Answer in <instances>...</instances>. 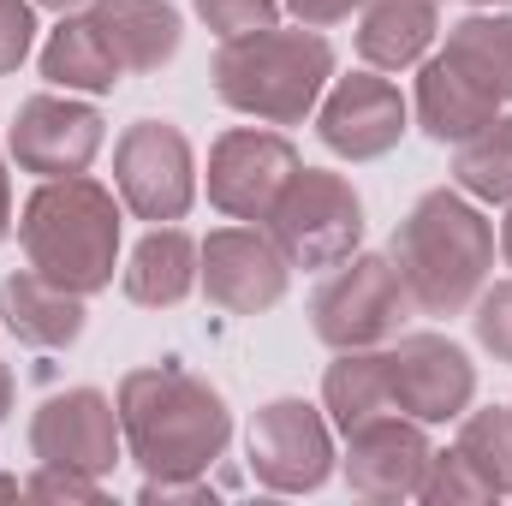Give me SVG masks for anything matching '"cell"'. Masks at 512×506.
<instances>
[{
    "instance_id": "6da1fadb",
    "label": "cell",
    "mask_w": 512,
    "mask_h": 506,
    "mask_svg": "<svg viewBox=\"0 0 512 506\" xmlns=\"http://www.w3.org/2000/svg\"><path fill=\"white\" fill-rule=\"evenodd\" d=\"M120 429L143 477H209L233 441V411L203 376L179 364H143L120 376Z\"/></svg>"
},
{
    "instance_id": "7a4b0ae2",
    "label": "cell",
    "mask_w": 512,
    "mask_h": 506,
    "mask_svg": "<svg viewBox=\"0 0 512 506\" xmlns=\"http://www.w3.org/2000/svg\"><path fill=\"white\" fill-rule=\"evenodd\" d=\"M387 256L423 316H465L495 274V227L459 185H435L393 227Z\"/></svg>"
},
{
    "instance_id": "3957f363",
    "label": "cell",
    "mask_w": 512,
    "mask_h": 506,
    "mask_svg": "<svg viewBox=\"0 0 512 506\" xmlns=\"http://www.w3.org/2000/svg\"><path fill=\"white\" fill-rule=\"evenodd\" d=\"M120 197L90 173L42 179L18 209V245L36 274L66 292H108L120 268Z\"/></svg>"
},
{
    "instance_id": "277c9868",
    "label": "cell",
    "mask_w": 512,
    "mask_h": 506,
    "mask_svg": "<svg viewBox=\"0 0 512 506\" xmlns=\"http://www.w3.org/2000/svg\"><path fill=\"white\" fill-rule=\"evenodd\" d=\"M209 78L233 114H251L262 126H304L334 84V42L310 24L298 30L274 24L239 42H221Z\"/></svg>"
},
{
    "instance_id": "5b68a950",
    "label": "cell",
    "mask_w": 512,
    "mask_h": 506,
    "mask_svg": "<svg viewBox=\"0 0 512 506\" xmlns=\"http://www.w3.org/2000/svg\"><path fill=\"white\" fill-rule=\"evenodd\" d=\"M268 239L292 268H334L364 245V197L346 173L298 167L268 209Z\"/></svg>"
},
{
    "instance_id": "8992f818",
    "label": "cell",
    "mask_w": 512,
    "mask_h": 506,
    "mask_svg": "<svg viewBox=\"0 0 512 506\" xmlns=\"http://www.w3.org/2000/svg\"><path fill=\"white\" fill-rule=\"evenodd\" d=\"M411 292L393 268V256H364L352 251L346 262H334V274L316 286L310 298V328L322 346L334 352H364V346H387L405 316H411Z\"/></svg>"
},
{
    "instance_id": "52a82bcc",
    "label": "cell",
    "mask_w": 512,
    "mask_h": 506,
    "mask_svg": "<svg viewBox=\"0 0 512 506\" xmlns=\"http://www.w3.org/2000/svg\"><path fill=\"white\" fill-rule=\"evenodd\" d=\"M245 459H251V477L274 495H316L328 477H334V423L322 405L286 393V399H268L251 417V435H245Z\"/></svg>"
},
{
    "instance_id": "ba28073f",
    "label": "cell",
    "mask_w": 512,
    "mask_h": 506,
    "mask_svg": "<svg viewBox=\"0 0 512 506\" xmlns=\"http://www.w3.org/2000/svg\"><path fill=\"white\" fill-rule=\"evenodd\" d=\"M114 191L137 221H185L197 203V149L173 120H137L114 143Z\"/></svg>"
},
{
    "instance_id": "9c48e42d",
    "label": "cell",
    "mask_w": 512,
    "mask_h": 506,
    "mask_svg": "<svg viewBox=\"0 0 512 506\" xmlns=\"http://www.w3.org/2000/svg\"><path fill=\"white\" fill-rule=\"evenodd\" d=\"M387 352V393L393 411L429 423H459L477 399V364L465 358V346H453L447 334H393Z\"/></svg>"
},
{
    "instance_id": "30bf717a",
    "label": "cell",
    "mask_w": 512,
    "mask_h": 506,
    "mask_svg": "<svg viewBox=\"0 0 512 506\" xmlns=\"http://www.w3.org/2000/svg\"><path fill=\"white\" fill-rule=\"evenodd\" d=\"M298 149L286 131L268 126H233L215 137L209 149V203L227 221H268L274 197L286 191V179L298 173Z\"/></svg>"
},
{
    "instance_id": "8fae6325",
    "label": "cell",
    "mask_w": 512,
    "mask_h": 506,
    "mask_svg": "<svg viewBox=\"0 0 512 506\" xmlns=\"http://www.w3.org/2000/svg\"><path fill=\"white\" fill-rule=\"evenodd\" d=\"M126 429H120V405L102 387H66L48 393L30 417V453L36 465H72L90 477H108L120 465Z\"/></svg>"
},
{
    "instance_id": "7c38bea8",
    "label": "cell",
    "mask_w": 512,
    "mask_h": 506,
    "mask_svg": "<svg viewBox=\"0 0 512 506\" xmlns=\"http://www.w3.org/2000/svg\"><path fill=\"white\" fill-rule=\"evenodd\" d=\"M108 143V120L90 108V102H72L42 90V96H24L12 126H6V149L24 173L36 179H66V173H84L96 161V149Z\"/></svg>"
},
{
    "instance_id": "4fadbf2b",
    "label": "cell",
    "mask_w": 512,
    "mask_h": 506,
    "mask_svg": "<svg viewBox=\"0 0 512 506\" xmlns=\"http://www.w3.org/2000/svg\"><path fill=\"white\" fill-rule=\"evenodd\" d=\"M405 126H411V108H405L399 84L382 78L376 66L334 78L328 96L316 102V137L346 161H382L387 149H399Z\"/></svg>"
},
{
    "instance_id": "5bb4252c",
    "label": "cell",
    "mask_w": 512,
    "mask_h": 506,
    "mask_svg": "<svg viewBox=\"0 0 512 506\" xmlns=\"http://www.w3.org/2000/svg\"><path fill=\"white\" fill-rule=\"evenodd\" d=\"M286 286H292V262L268 233H256L251 221L221 227V233L203 239V292H209L215 310L262 316L286 298Z\"/></svg>"
},
{
    "instance_id": "9a60e30c",
    "label": "cell",
    "mask_w": 512,
    "mask_h": 506,
    "mask_svg": "<svg viewBox=\"0 0 512 506\" xmlns=\"http://www.w3.org/2000/svg\"><path fill=\"white\" fill-rule=\"evenodd\" d=\"M429 435L417 417L405 411H382L370 423H358L346 435V483L358 501H417L423 495V477H429Z\"/></svg>"
},
{
    "instance_id": "2e32d148",
    "label": "cell",
    "mask_w": 512,
    "mask_h": 506,
    "mask_svg": "<svg viewBox=\"0 0 512 506\" xmlns=\"http://www.w3.org/2000/svg\"><path fill=\"white\" fill-rule=\"evenodd\" d=\"M0 322L18 346H36V352H66L78 346L90 310H84V292H66L54 286L48 274L36 268H18L0 280Z\"/></svg>"
},
{
    "instance_id": "e0dca14e",
    "label": "cell",
    "mask_w": 512,
    "mask_h": 506,
    "mask_svg": "<svg viewBox=\"0 0 512 506\" xmlns=\"http://www.w3.org/2000/svg\"><path fill=\"white\" fill-rule=\"evenodd\" d=\"M120 286H126L131 304H143V310H173V304H185L203 286V245L185 227L161 221V227H149L131 245L126 268H120Z\"/></svg>"
},
{
    "instance_id": "ac0fdd59",
    "label": "cell",
    "mask_w": 512,
    "mask_h": 506,
    "mask_svg": "<svg viewBox=\"0 0 512 506\" xmlns=\"http://www.w3.org/2000/svg\"><path fill=\"white\" fill-rule=\"evenodd\" d=\"M90 24L102 30L120 72H161L185 42V18L167 0H90Z\"/></svg>"
},
{
    "instance_id": "d6986e66",
    "label": "cell",
    "mask_w": 512,
    "mask_h": 506,
    "mask_svg": "<svg viewBox=\"0 0 512 506\" xmlns=\"http://www.w3.org/2000/svg\"><path fill=\"white\" fill-rule=\"evenodd\" d=\"M435 30H441V0H364L358 6V54L376 72L417 66Z\"/></svg>"
},
{
    "instance_id": "ffe728a7",
    "label": "cell",
    "mask_w": 512,
    "mask_h": 506,
    "mask_svg": "<svg viewBox=\"0 0 512 506\" xmlns=\"http://www.w3.org/2000/svg\"><path fill=\"white\" fill-rule=\"evenodd\" d=\"M36 60H42V78L54 90H72V96H108L126 78L120 60L108 54L102 30L90 24V12H60V24L48 30V42H42Z\"/></svg>"
},
{
    "instance_id": "44dd1931",
    "label": "cell",
    "mask_w": 512,
    "mask_h": 506,
    "mask_svg": "<svg viewBox=\"0 0 512 506\" xmlns=\"http://www.w3.org/2000/svg\"><path fill=\"white\" fill-rule=\"evenodd\" d=\"M495 114H501V102L489 90H477L459 66H447L441 54L423 60V72H417V126L429 131L435 143H465Z\"/></svg>"
},
{
    "instance_id": "7402d4cb",
    "label": "cell",
    "mask_w": 512,
    "mask_h": 506,
    "mask_svg": "<svg viewBox=\"0 0 512 506\" xmlns=\"http://www.w3.org/2000/svg\"><path fill=\"white\" fill-rule=\"evenodd\" d=\"M447 66H459L477 90H489L501 108L512 102V12H471L447 30V48H441Z\"/></svg>"
},
{
    "instance_id": "603a6c76",
    "label": "cell",
    "mask_w": 512,
    "mask_h": 506,
    "mask_svg": "<svg viewBox=\"0 0 512 506\" xmlns=\"http://www.w3.org/2000/svg\"><path fill=\"white\" fill-rule=\"evenodd\" d=\"M322 411L340 435H352L358 423L393 411V393H387V352L382 346H364V352H340L322 376Z\"/></svg>"
},
{
    "instance_id": "cb8c5ba5",
    "label": "cell",
    "mask_w": 512,
    "mask_h": 506,
    "mask_svg": "<svg viewBox=\"0 0 512 506\" xmlns=\"http://www.w3.org/2000/svg\"><path fill=\"white\" fill-rule=\"evenodd\" d=\"M453 185L477 203H512V114L501 108L489 126L453 143Z\"/></svg>"
},
{
    "instance_id": "d4e9b609",
    "label": "cell",
    "mask_w": 512,
    "mask_h": 506,
    "mask_svg": "<svg viewBox=\"0 0 512 506\" xmlns=\"http://www.w3.org/2000/svg\"><path fill=\"white\" fill-rule=\"evenodd\" d=\"M495 495H512V411L507 405H483L459 417V441H453Z\"/></svg>"
},
{
    "instance_id": "484cf974",
    "label": "cell",
    "mask_w": 512,
    "mask_h": 506,
    "mask_svg": "<svg viewBox=\"0 0 512 506\" xmlns=\"http://www.w3.org/2000/svg\"><path fill=\"white\" fill-rule=\"evenodd\" d=\"M417 501L465 506V501H495V489L483 483V471H477L459 447H447V453H435V459H429V477H423V495H417Z\"/></svg>"
},
{
    "instance_id": "4316f807",
    "label": "cell",
    "mask_w": 512,
    "mask_h": 506,
    "mask_svg": "<svg viewBox=\"0 0 512 506\" xmlns=\"http://www.w3.org/2000/svg\"><path fill=\"white\" fill-rule=\"evenodd\" d=\"M197 18L221 42H239V36H256V30L280 24V0H197Z\"/></svg>"
},
{
    "instance_id": "83f0119b",
    "label": "cell",
    "mask_w": 512,
    "mask_h": 506,
    "mask_svg": "<svg viewBox=\"0 0 512 506\" xmlns=\"http://www.w3.org/2000/svg\"><path fill=\"white\" fill-rule=\"evenodd\" d=\"M471 328H477V346H483L495 364H512V280H495V286L477 292Z\"/></svg>"
},
{
    "instance_id": "f1b7e54d",
    "label": "cell",
    "mask_w": 512,
    "mask_h": 506,
    "mask_svg": "<svg viewBox=\"0 0 512 506\" xmlns=\"http://www.w3.org/2000/svg\"><path fill=\"white\" fill-rule=\"evenodd\" d=\"M24 495H36V501H84V506H96L102 501V477L72 471V465H36V471L24 477Z\"/></svg>"
},
{
    "instance_id": "f546056e",
    "label": "cell",
    "mask_w": 512,
    "mask_h": 506,
    "mask_svg": "<svg viewBox=\"0 0 512 506\" xmlns=\"http://www.w3.org/2000/svg\"><path fill=\"white\" fill-rule=\"evenodd\" d=\"M36 48V0H0V78L18 72Z\"/></svg>"
},
{
    "instance_id": "4dcf8cb0",
    "label": "cell",
    "mask_w": 512,
    "mask_h": 506,
    "mask_svg": "<svg viewBox=\"0 0 512 506\" xmlns=\"http://www.w3.org/2000/svg\"><path fill=\"white\" fill-rule=\"evenodd\" d=\"M364 0H286V12L298 18V24H310V30H328V24H340V18H352Z\"/></svg>"
},
{
    "instance_id": "1f68e13d",
    "label": "cell",
    "mask_w": 512,
    "mask_h": 506,
    "mask_svg": "<svg viewBox=\"0 0 512 506\" xmlns=\"http://www.w3.org/2000/svg\"><path fill=\"white\" fill-rule=\"evenodd\" d=\"M12 233V173H6V161H0V239Z\"/></svg>"
},
{
    "instance_id": "d6a6232c",
    "label": "cell",
    "mask_w": 512,
    "mask_h": 506,
    "mask_svg": "<svg viewBox=\"0 0 512 506\" xmlns=\"http://www.w3.org/2000/svg\"><path fill=\"white\" fill-rule=\"evenodd\" d=\"M501 256H507V268H512V203H507V221H501Z\"/></svg>"
},
{
    "instance_id": "836d02e7",
    "label": "cell",
    "mask_w": 512,
    "mask_h": 506,
    "mask_svg": "<svg viewBox=\"0 0 512 506\" xmlns=\"http://www.w3.org/2000/svg\"><path fill=\"white\" fill-rule=\"evenodd\" d=\"M36 6H48V12H78L84 0H36Z\"/></svg>"
},
{
    "instance_id": "e575fe53",
    "label": "cell",
    "mask_w": 512,
    "mask_h": 506,
    "mask_svg": "<svg viewBox=\"0 0 512 506\" xmlns=\"http://www.w3.org/2000/svg\"><path fill=\"white\" fill-rule=\"evenodd\" d=\"M0 495H24V483L18 477H0Z\"/></svg>"
},
{
    "instance_id": "d590c367",
    "label": "cell",
    "mask_w": 512,
    "mask_h": 506,
    "mask_svg": "<svg viewBox=\"0 0 512 506\" xmlns=\"http://www.w3.org/2000/svg\"><path fill=\"white\" fill-rule=\"evenodd\" d=\"M471 6H512V0H471Z\"/></svg>"
},
{
    "instance_id": "8d00e7d4",
    "label": "cell",
    "mask_w": 512,
    "mask_h": 506,
    "mask_svg": "<svg viewBox=\"0 0 512 506\" xmlns=\"http://www.w3.org/2000/svg\"><path fill=\"white\" fill-rule=\"evenodd\" d=\"M507 411H512V405H507Z\"/></svg>"
}]
</instances>
